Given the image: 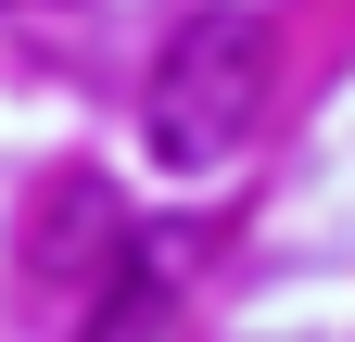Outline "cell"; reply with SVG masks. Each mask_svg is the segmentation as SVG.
<instances>
[{
    "label": "cell",
    "instance_id": "1",
    "mask_svg": "<svg viewBox=\"0 0 355 342\" xmlns=\"http://www.w3.org/2000/svg\"><path fill=\"white\" fill-rule=\"evenodd\" d=\"M266 102H279V26L254 0H203L165 26V51L140 76V140L165 178H216V165H241Z\"/></svg>",
    "mask_w": 355,
    "mask_h": 342
},
{
    "label": "cell",
    "instance_id": "2",
    "mask_svg": "<svg viewBox=\"0 0 355 342\" xmlns=\"http://www.w3.org/2000/svg\"><path fill=\"white\" fill-rule=\"evenodd\" d=\"M0 13H13V26H38V38H64V26L89 13V0H0Z\"/></svg>",
    "mask_w": 355,
    "mask_h": 342
}]
</instances>
